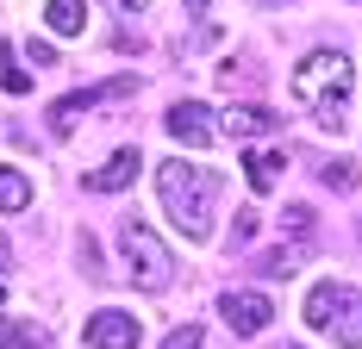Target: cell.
<instances>
[{"label":"cell","mask_w":362,"mask_h":349,"mask_svg":"<svg viewBox=\"0 0 362 349\" xmlns=\"http://www.w3.org/2000/svg\"><path fill=\"white\" fill-rule=\"evenodd\" d=\"M156 200H163V212L175 218L194 244H206V237H213V206H218V169L169 156V162L156 169Z\"/></svg>","instance_id":"1"},{"label":"cell","mask_w":362,"mask_h":349,"mask_svg":"<svg viewBox=\"0 0 362 349\" xmlns=\"http://www.w3.org/2000/svg\"><path fill=\"white\" fill-rule=\"evenodd\" d=\"M218 318H225L238 337H262V331L275 324V300H269V293H250V287H231V293L218 300Z\"/></svg>","instance_id":"5"},{"label":"cell","mask_w":362,"mask_h":349,"mask_svg":"<svg viewBox=\"0 0 362 349\" xmlns=\"http://www.w3.org/2000/svg\"><path fill=\"white\" fill-rule=\"evenodd\" d=\"M163 349H206V337H200V324H175L163 337Z\"/></svg>","instance_id":"16"},{"label":"cell","mask_w":362,"mask_h":349,"mask_svg":"<svg viewBox=\"0 0 362 349\" xmlns=\"http://www.w3.org/2000/svg\"><path fill=\"white\" fill-rule=\"evenodd\" d=\"M306 324L325 331L331 343H344V349H362V293L344 287V280H319L306 293Z\"/></svg>","instance_id":"3"},{"label":"cell","mask_w":362,"mask_h":349,"mask_svg":"<svg viewBox=\"0 0 362 349\" xmlns=\"http://www.w3.org/2000/svg\"><path fill=\"white\" fill-rule=\"evenodd\" d=\"M25 206H32V174L0 162V212H25Z\"/></svg>","instance_id":"13"},{"label":"cell","mask_w":362,"mask_h":349,"mask_svg":"<svg viewBox=\"0 0 362 349\" xmlns=\"http://www.w3.org/2000/svg\"><path fill=\"white\" fill-rule=\"evenodd\" d=\"M281 169H288V156H281V150H244V174H250L256 194H269V187L281 181Z\"/></svg>","instance_id":"12"},{"label":"cell","mask_w":362,"mask_h":349,"mask_svg":"<svg viewBox=\"0 0 362 349\" xmlns=\"http://www.w3.org/2000/svg\"><path fill=\"white\" fill-rule=\"evenodd\" d=\"M132 88H138L132 75H112V81H100V88H81V94H63V100L50 106V125H57V131H75V119H81V112H94V106H107V100H125Z\"/></svg>","instance_id":"8"},{"label":"cell","mask_w":362,"mask_h":349,"mask_svg":"<svg viewBox=\"0 0 362 349\" xmlns=\"http://www.w3.org/2000/svg\"><path fill=\"white\" fill-rule=\"evenodd\" d=\"M138 337H144V318L119 312V306H100V312L81 324V343L88 349H138Z\"/></svg>","instance_id":"7"},{"label":"cell","mask_w":362,"mask_h":349,"mask_svg":"<svg viewBox=\"0 0 362 349\" xmlns=\"http://www.w3.org/2000/svg\"><path fill=\"white\" fill-rule=\"evenodd\" d=\"M269 125H275L269 106H225V112H218V131H225V138H262Z\"/></svg>","instance_id":"10"},{"label":"cell","mask_w":362,"mask_h":349,"mask_svg":"<svg viewBox=\"0 0 362 349\" xmlns=\"http://www.w3.org/2000/svg\"><path fill=\"white\" fill-rule=\"evenodd\" d=\"M288 237H293L300 249L313 244V212H306V206H288Z\"/></svg>","instance_id":"15"},{"label":"cell","mask_w":362,"mask_h":349,"mask_svg":"<svg viewBox=\"0 0 362 349\" xmlns=\"http://www.w3.org/2000/svg\"><path fill=\"white\" fill-rule=\"evenodd\" d=\"M187 6H206V0H187Z\"/></svg>","instance_id":"20"},{"label":"cell","mask_w":362,"mask_h":349,"mask_svg":"<svg viewBox=\"0 0 362 349\" xmlns=\"http://www.w3.org/2000/svg\"><path fill=\"white\" fill-rule=\"evenodd\" d=\"M6 268H13V249H6V237H0V300H6Z\"/></svg>","instance_id":"19"},{"label":"cell","mask_w":362,"mask_h":349,"mask_svg":"<svg viewBox=\"0 0 362 349\" xmlns=\"http://www.w3.org/2000/svg\"><path fill=\"white\" fill-rule=\"evenodd\" d=\"M256 237V212H238V218H231V244H250Z\"/></svg>","instance_id":"17"},{"label":"cell","mask_w":362,"mask_h":349,"mask_svg":"<svg viewBox=\"0 0 362 349\" xmlns=\"http://www.w3.org/2000/svg\"><path fill=\"white\" fill-rule=\"evenodd\" d=\"M163 131L181 143V150H206V143L218 138V112L200 100H175L169 106V119H163Z\"/></svg>","instance_id":"6"},{"label":"cell","mask_w":362,"mask_h":349,"mask_svg":"<svg viewBox=\"0 0 362 349\" xmlns=\"http://www.w3.org/2000/svg\"><path fill=\"white\" fill-rule=\"evenodd\" d=\"M119 256H125V275L144 293H163L175 280V256H169V244L150 231L144 218H119Z\"/></svg>","instance_id":"4"},{"label":"cell","mask_w":362,"mask_h":349,"mask_svg":"<svg viewBox=\"0 0 362 349\" xmlns=\"http://www.w3.org/2000/svg\"><path fill=\"white\" fill-rule=\"evenodd\" d=\"M44 25L57 37H81L88 25V0H44Z\"/></svg>","instance_id":"11"},{"label":"cell","mask_w":362,"mask_h":349,"mask_svg":"<svg viewBox=\"0 0 362 349\" xmlns=\"http://www.w3.org/2000/svg\"><path fill=\"white\" fill-rule=\"evenodd\" d=\"M319 181H325L331 194H350V187H356V162H344V156H331V162H319Z\"/></svg>","instance_id":"14"},{"label":"cell","mask_w":362,"mask_h":349,"mask_svg":"<svg viewBox=\"0 0 362 349\" xmlns=\"http://www.w3.org/2000/svg\"><path fill=\"white\" fill-rule=\"evenodd\" d=\"M138 169H144V156H138V143H125V150H112L107 162L88 174V187H94V194H119V187L138 181Z\"/></svg>","instance_id":"9"},{"label":"cell","mask_w":362,"mask_h":349,"mask_svg":"<svg viewBox=\"0 0 362 349\" xmlns=\"http://www.w3.org/2000/svg\"><path fill=\"white\" fill-rule=\"evenodd\" d=\"M350 88H356V69H350L344 50H313L293 69V100L306 106L325 131H350Z\"/></svg>","instance_id":"2"},{"label":"cell","mask_w":362,"mask_h":349,"mask_svg":"<svg viewBox=\"0 0 362 349\" xmlns=\"http://www.w3.org/2000/svg\"><path fill=\"white\" fill-rule=\"evenodd\" d=\"M107 6L119 13V19H125V25H132V19H144V6H150V0H107Z\"/></svg>","instance_id":"18"}]
</instances>
